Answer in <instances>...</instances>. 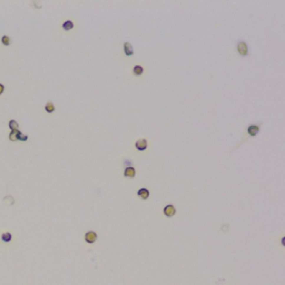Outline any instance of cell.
<instances>
[{
  "label": "cell",
  "instance_id": "obj_15",
  "mask_svg": "<svg viewBox=\"0 0 285 285\" xmlns=\"http://www.w3.org/2000/svg\"><path fill=\"white\" fill-rule=\"evenodd\" d=\"M1 42H2V45H5V46H10V44H11V39H10L8 36H2V37H1Z\"/></svg>",
  "mask_w": 285,
  "mask_h": 285
},
{
  "label": "cell",
  "instance_id": "obj_18",
  "mask_svg": "<svg viewBox=\"0 0 285 285\" xmlns=\"http://www.w3.org/2000/svg\"><path fill=\"white\" fill-rule=\"evenodd\" d=\"M282 244H283V245H285V238H284V237L282 238Z\"/></svg>",
  "mask_w": 285,
  "mask_h": 285
},
{
  "label": "cell",
  "instance_id": "obj_4",
  "mask_svg": "<svg viewBox=\"0 0 285 285\" xmlns=\"http://www.w3.org/2000/svg\"><path fill=\"white\" fill-rule=\"evenodd\" d=\"M136 148L138 150H145L146 148H147V140L145 139V138H140V139H138L137 141H136Z\"/></svg>",
  "mask_w": 285,
  "mask_h": 285
},
{
  "label": "cell",
  "instance_id": "obj_9",
  "mask_svg": "<svg viewBox=\"0 0 285 285\" xmlns=\"http://www.w3.org/2000/svg\"><path fill=\"white\" fill-rule=\"evenodd\" d=\"M124 50H125V54L127 56H131L134 50H133V46L130 45L129 42H125L124 44Z\"/></svg>",
  "mask_w": 285,
  "mask_h": 285
},
{
  "label": "cell",
  "instance_id": "obj_11",
  "mask_svg": "<svg viewBox=\"0 0 285 285\" xmlns=\"http://www.w3.org/2000/svg\"><path fill=\"white\" fill-rule=\"evenodd\" d=\"M133 73H134V75H136V76H140L143 73H144V68H143L141 66L137 65L133 68Z\"/></svg>",
  "mask_w": 285,
  "mask_h": 285
},
{
  "label": "cell",
  "instance_id": "obj_16",
  "mask_svg": "<svg viewBox=\"0 0 285 285\" xmlns=\"http://www.w3.org/2000/svg\"><path fill=\"white\" fill-rule=\"evenodd\" d=\"M20 141H27V140H28V136H27V135H24V134H22V135H21V137H20Z\"/></svg>",
  "mask_w": 285,
  "mask_h": 285
},
{
  "label": "cell",
  "instance_id": "obj_2",
  "mask_svg": "<svg viewBox=\"0 0 285 285\" xmlns=\"http://www.w3.org/2000/svg\"><path fill=\"white\" fill-rule=\"evenodd\" d=\"M237 51H238V54H240V55H242V56L247 55L248 48H247L246 42H244V41H240V42H238V44H237Z\"/></svg>",
  "mask_w": 285,
  "mask_h": 285
},
{
  "label": "cell",
  "instance_id": "obj_6",
  "mask_svg": "<svg viewBox=\"0 0 285 285\" xmlns=\"http://www.w3.org/2000/svg\"><path fill=\"white\" fill-rule=\"evenodd\" d=\"M124 175L126 177H129V178H133L134 176L136 175V170L133 166H128L125 168V172H124Z\"/></svg>",
  "mask_w": 285,
  "mask_h": 285
},
{
  "label": "cell",
  "instance_id": "obj_13",
  "mask_svg": "<svg viewBox=\"0 0 285 285\" xmlns=\"http://www.w3.org/2000/svg\"><path fill=\"white\" fill-rule=\"evenodd\" d=\"M8 126H9V128L11 130H17L18 128H19V125H18V123H17L16 120H14V119L9 120V123H8Z\"/></svg>",
  "mask_w": 285,
  "mask_h": 285
},
{
  "label": "cell",
  "instance_id": "obj_17",
  "mask_svg": "<svg viewBox=\"0 0 285 285\" xmlns=\"http://www.w3.org/2000/svg\"><path fill=\"white\" fill-rule=\"evenodd\" d=\"M4 91H5V86L2 85V84H0V95H2Z\"/></svg>",
  "mask_w": 285,
  "mask_h": 285
},
{
  "label": "cell",
  "instance_id": "obj_7",
  "mask_svg": "<svg viewBox=\"0 0 285 285\" xmlns=\"http://www.w3.org/2000/svg\"><path fill=\"white\" fill-rule=\"evenodd\" d=\"M137 195L139 196L141 200H147L149 197V190L147 188H139L137 192Z\"/></svg>",
  "mask_w": 285,
  "mask_h": 285
},
{
  "label": "cell",
  "instance_id": "obj_10",
  "mask_svg": "<svg viewBox=\"0 0 285 285\" xmlns=\"http://www.w3.org/2000/svg\"><path fill=\"white\" fill-rule=\"evenodd\" d=\"M11 240H12V235H11V233H9V232H5V233L1 235V240H2L4 243H9Z\"/></svg>",
  "mask_w": 285,
  "mask_h": 285
},
{
  "label": "cell",
  "instance_id": "obj_8",
  "mask_svg": "<svg viewBox=\"0 0 285 285\" xmlns=\"http://www.w3.org/2000/svg\"><path fill=\"white\" fill-rule=\"evenodd\" d=\"M260 131V127L257 125H251L248 128H247V133L250 134L251 136H256Z\"/></svg>",
  "mask_w": 285,
  "mask_h": 285
},
{
  "label": "cell",
  "instance_id": "obj_1",
  "mask_svg": "<svg viewBox=\"0 0 285 285\" xmlns=\"http://www.w3.org/2000/svg\"><path fill=\"white\" fill-rule=\"evenodd\" d=\"M85 240L88 244H94L97 240V234L94 230H89L85 234Z\"/></svg>",
  "mask_w": 285,
  "mask_h": 285
},
{
  "label": "cell",
  "instance_id": "obj_12",
  "mask_svg": "<svg viewBox=\"0 0 285 285\" xmlns=\"http://www.w3.org/2000/svg\"><path fill=\"white\" fill-rule=\"evenodd\" d=\"M62 28L65 30H70L74 28V22L71 21V20H67V21H65L64 24H62Z\"/></svg>",
  "mask_w": 285,
  "mask_h": 285
},
{
  "label": "cell",
  "instance_id": "obj_14",
  "mask_svg": "<svg viewBox=\"0 0 285 285\" xmlns=\"http://www.w3.org/2000/svg\"><path fill=\"white\" fill-rule=\"evenodd\" d=\"M45 109L47 113H52L54 110H55V105L51 103V101H49V103H47L45 106Z\"/></svg>",
  "mask_w": 285,
  "mask_h": 285
},
{
  "label": "cell",
  "instance_id": "obj_3",
  "mask_svg": "<svg viewBox=\"0 0 285 285\" xmlns=\"http://www.w3.org/2000/svg\"><path fill=\"white\" fill-rule=\"evenodd\" d=\"M164 214H165V216H167V217H172V216H174L176 214V208L174 207V205H166L165 207H164Z\"/></svg>",
  "mask_w": 285,
  "mask_h": 285
},
{
  "label": "cell",
  "instance_id": "obj_5",
  "mask_svg": "<svg viewBox=\"0 0 285 285\" xmlns=\"http://www.w3.org/2000/svg\"><path fill=\"white\" fill-rule=\"evenodd\" d=\"M21 135H22V133H21V131H20L19 129L11 130V133L9 134V139L11 140V141H16V140H19L20 137H21Z\"/></svg>",
  "mask_w": 285,
  "mask_h": 285
}]
</instances>
